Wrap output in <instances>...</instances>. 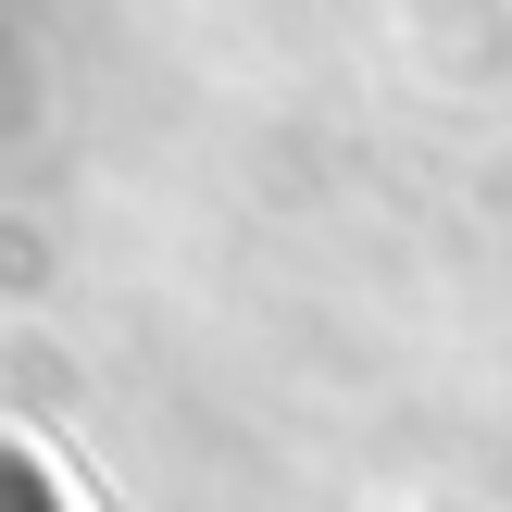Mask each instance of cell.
Returning <instances> with one entry per match:
<instances>
[{"label":"cell","instance_id":"6da1fadb","mask_svg":"<svg viewBox=\"0 0 512 512\" xmlns=\"http://www.w3.org/2000/svg\"><path fill=\"white\" fill-rule=\"evenodd\" d=\"M0 512H63V488H50L25 450H0Z\"/></svg>","mask_w":512,"mask_h":512}]
</instances>
